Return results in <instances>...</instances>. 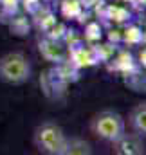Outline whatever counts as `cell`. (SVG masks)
<instances>
[{
  "instance_id": "obj_1",
  "label": "cell",
  "mask_w": 146,
  "mask_h": 155,
  "mask_svg": "<svg viewBox=\"0 0 146 155\" xmlns=\"http://www.w3.org/2000/svg\"><path fill=\"white\" fill-rule=\"evenodd\" d=\"M67 134L54 121L40 123L33 132V144L43 155H61Z\"/></svg>"
},
{
  "instance_id": "obj_2",
  "label": "cell",
  "mask_w": 146,
  "mask_h": 155,
  "mask_svg": "<svg viewBox=\"0 0 146 155\" xmlns=\"http://www.w3.org/2000/svg\"><path fill=\"white\" fill-rule=\"evenodd\" d=\"M31 61L24 52L13 51L0 56V81L7 85H24L31 78Z\"/></svg>"
},
{
  "instance_id": "obj_3",
  "label": "cell",
  "mask_w": 146,
  "mask_h": 155,
  "mask_svg": "<svg viewBox=\"0 0 146 155\" xmlns=\"http://www.w3.org/2000/svg\"><path fill=\"white\" fill-rule=\"evenodd\" d=\"M90 132L99 141H105V143L112 144L121 134L126 132V121L119 112L101 110L90 119Z\"/></svg>"
},
{
  "instance_id": "obj_4",
  "label": "cell",
  "mask_w": 146,
  "mask_h": 155,
  "mask_svg": "<svg viewBox=\"0 0 146 155\" xmlns=\"http://www.w3.org/2000/svg\"><path fill=\"white\" fill-rule=\"evenodd\" d=\"M144 137H141L135 132L130 134H121L114 143H112V150L117 155H143L144 153Z\"/></svg>"
},
{
  "instance_id": "obj_5",
  "label": "cell",
  "mask_w": 146,
  "mask_h": 155,
  "mask_svg": "<svg viewBox=\"0 0 146 155\" xmlns=\"http://www.w3.org/2000/svg\"><path fill=\"white\" fill-rule=\"evenodd\" d=\"M92 152H94V148L85 137H79V135L69 137L67 135L61 155H92Z\"/></svg>"
},
{
  "instance_id": "obj_6",
  "label": "cell",
  "mask_w": 146,
  "mask_h": 155,
  "mask_svg": "<svg viewBox=\"0 0 146 155\" xmlns=\"http://www.w3.org/2000/svg\"><path fill=\"white\" fill-rule=\"evenodd\" d=\"M128 126L132 132L146 137V101L135 105L128 114Z\"/></svg>"
},
{
  "instance_id": "obj_7",
  "label": "cell",
  "mask_w": 146,
  "mask_h": 155,
  "mask_svg": "<svg viewBox=\"0 0 146 155\" xmlns=\"http://www.w3.org/2000/svg\"><path fill=\"white\" fill-rule=\"evenodd\" d=\"M40 52L43 54V58H47L49 61H61L63 60V49L60 43H56L54 40H43L40 43Z\"/></svg>"
},
{
  "instance_id": "obj_8",
  "label": "cell",
  "mask_w": 146,
  "mask_h": 155,
  "mask_svg": "<svg viewBox=\"0 0 146 155\" xmlns=\"http://www.w3.org/2000/svg\"><path fill=\"white\" fill-rule=\"evenodd\" d=\"M13 22L18 24V27H11V31H13L15 35H25V33L29 31V24H27L25 18H15Z\"/></svg>"
},
{
  "instance_id": "obj_9",
  "label": "cell",
  "mask_w": 146,
  "mask_h": 155,
  "mask_svg": "<svg viewBox=\"0 0 146 155\" xmlns=\"http://www.w3.org/2000/svg\"><path fill=\"white\" fill-rule=\"evenodd\" d=\"M141 60H146V51L143 52V54H141ZM141 63H143V65L146 67V61H141Z\"/></svg>"
}]
</instances>
